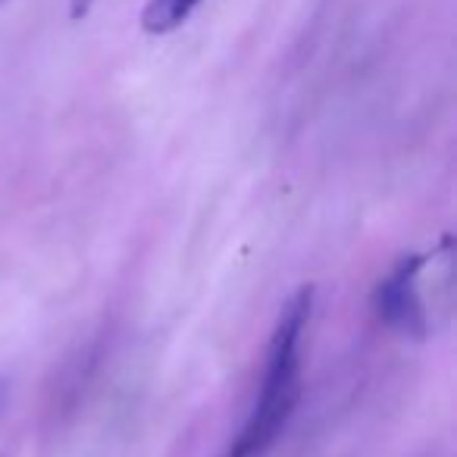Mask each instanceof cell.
Wrapping results in <instances>:
<instances>
[{
    "label": "cell",
    "instance_id": "obj_5",
    "mask_svg": "<svg viewBox=\"0 0 457 457\" xmlns=\"http://www.w3.org/2000/svg\"><path fill=\"white\" fill-rule=\"evenodd\" d=\"M4 4H7V0H0V7H4Z\"/></svg>",
    "mask_w": 457,
    "mask_h": 457
},
{
    "label": "cell",
    "instance_id": "obj_2",
    "mask_svg": "<svg viewBox=\"0 0 457 457\" xmlns=\"http://www.w3.org/2000/svg\"><path fill=\"white\" fill-rule=\"evenodd\" d=\"M423 263L426 254L401 257L398 267L388 273V279L376 288V311L392 329L413 338H426L432 326V307L423 292Z\"/></svg>",
    "mask_w": 457,
    "mask_h": 457
},
{
    "label": "cell",
    "instance_id": "obj_3",
    "mask_svg": "<svg viewBox=\"0 0 457 457\" xmlns=\"http://www.w3.org/2000/svg\"><path fill=\"white\" fill-rule=\"evenodd\" d=\"M201 0H147L145 13H141V29L147 35H166L179 29Z\"/></svg>",
    "mask_w": 457,
    "mask_h": 457
},
{
    "label": "cell",
    "instance_id": "obj_4",
    "mask_svg": "<svg viewBox=\"0 0 457 457\" xmlns=\"http://www.w3.org/2000/svg\"><path fill=\"white\" fill-rule=\"evenodd\" d=\"M95 7V0H70V20H85Z\"/></svg>",
    "mask_w": 457,
    "mask_h": 457
},
{
    "label": "cell",
    "instance_id": "obj_1",
    "mask_svg": "<svg viewBox=\"0 0 457 457\" xmlns=\"http://www.w3.org/2000/svg\"><path fill=\"white\" fill-rule=\"evenodd\" d=\"M313 307V288L304 286L282 311L276 332L270 338L267 370H263L261 395L248 413V423L238 432L232 448L222 457H261L282 436L288 417L301 395V336L307 329Z\"/></svg>",
    "mask_w": 457,
    "mask_h": 457
}]
</instances>
